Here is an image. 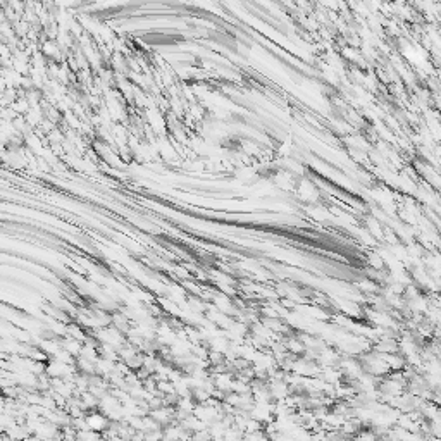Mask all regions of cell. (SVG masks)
<instances>
[{"label": "cell", "instance_id": "6da1fadb", "mask_svg": "<svg viewBox=\"0 0 441 441\" xmlns=\"http://www.w3.org/2000/svg\"><path fill=\"white\" fill-rule=\"evenodd\" d=\"M86 427L90 431H104L107 427V419H105L102 414H92L88 415V419H86Z\"/></svg>", "mask_w": 441, "mask_h": 441}]
</instances>
